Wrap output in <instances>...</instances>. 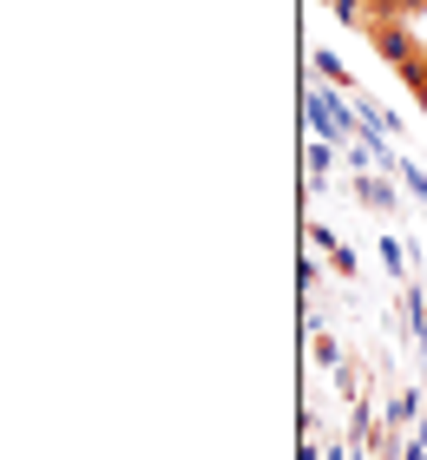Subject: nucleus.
I'll return each mask as SVG.
<instances>
[{
    "instance_id": "obj_11",
    "label": "nucleus",
    "mask_w": 427,
    "mask_h": 460,
    "mask_svg": "<svg viewBox=\"0 0 427 460\" xmlns=\"http://www.w3.org/2000/svg\"><path fill=\"white\" fill-rule=\"evenodd\" d=\"M401 178H408V191H414V198H427V172H414L408 158H401Z\"/></svg>"
},
{
    "instance_id": "obj_3",
    "label": "nucleus",
    "mask_w": 427,
    "mask_h": 460,
    "mask_svg": "<svg viewBox=\"0 0 427 460\" xmlns=\"http://www.w3.org/2000/svg\"><path fill=\"white\" fill-rule=\"evenodd\" d=\"M355 198L369 204L375 217H388V211H395V184L381 178V172H369V178H355Z\"/></svg>"
},
{
    "instance_id": "obj_10",
    "label": "nucleus",
    "mask_w": 427,
    "mask_h": 460,
    "mask_svg": "<svg viewBox=\"0 0 427 460\" xmlns=\"http://www.w3.org/2000/svg\"><path fill=\"white\" fill-rule=\"evenodd\" d=\"M381 263L401 277V263H408V250H401V237H381Z\"/></svg>"
},
{
    "instance_id": "obj_5",
    "label": "nucleus",
    "mask_w": 427,
    "mask_h": 460,
    "mask_svg": "<svg viewBox=\"0 0 427 460\" xmlns=\"http://www.w3.org/2000/svg\"><path fill=\"white\" fill-rule=\"evenodd\" d=\"M401 323H408V336L427 349V296H421V289H414V296L408 303H401Z\"/></svg>"
},
{
    "instance_id": "obj_1",
    "label": "nucleus",
    "mask_w": 427,
    "mask_h": 460,
    "mask_svg": "<svg viewBox=\"0 0 427 460\" xmlns=\"http://www.w3.org/2000/svg\"><path fill=\"white\" fill-rule=\"evenodd\" d=\"M349 93H335V86H309V99H303V112H309V132L323 138V145H349L355 138V112L342 106Z\"/></svg>"
},
{
    "instance_id": "obj_6",
    "label": "nucleus",
    "mask_w": 427,
    "mask_h": 460,
    "mask_svg": "<svg viewBox=\"0 0 427 460\" xmlns=\"http://www.w3.org/2000/svg\"><path fill=\"white\" fill-rule=\"evenodd\" d=\"M309 355H316L323 368H349V362H342V342L329 336V329H316V336H309Z\"/></svg>"
},
{
    "instance_id": "obj_8",
    "label": "nucleus",
    "mask_w": 427,
    "mask_h": 460,
    "mask_svg": "<svg viewBox=\"0 0 427 460\" xmlns=\"http://www.w3.org/2000/svg\"><path fill=\"white\" fill-rule=\"evenodd\" d=\"M329 164H335V145L316 138V145H309V184H323V178H329Z\"/></svg>"
},
{
    "instance_id": "obj_2",
    "label": "nucleus",
    "mask_w": 427,
    "mask_h": 460,
    "mask_svg": "<svg viewBox=\"0 0 427 460\" xmlns=\"http://www.w3.org/2000/svg\"><path fill=\"white\" fill-rule=\"evenodd\" d=\"M361 33H369V40H375V53H381V59H388V66H395V73H408V66H414V59L427 53V47H414V33H408V20H369V27H361Z\"/></svg>"
},
{
    "instance_id": "obj_4",
    "label": "nucleus",
    "mask_w": 427,
    "mask_h": 460,
    "mask_svg": "<svg viewBox=\"0 0 427 460\" xmlns=\"http://www.w3.org/2000/svg\"><path fill=\"white\" fill-rule=\"evenodd\" d=\"M414 414H421V402H414V388H395V394H388V408H381V428H408Z\"/></svg>"
},
{
    "instance_id": "obj_9",
    "label": "nucleus",
    "mask_w": 427,
    "mask_h": 460,
    "mask_svg": "<svg viewBox=\"0 0 427 460\" xmlns=\"http://www.w3.org/2000/svg\"><path fill=\"white\" fill-rule=\"evenodd\" d=\"M309 243H316V250H323V257H335V250H342V237H335V230H329V224H309Z\"/></svg>"
},
{
    "instance_id": "obj_7",
    "label": "nucleus",
    "mask_w": 427,
    "mask_h": 460,
    "mask_svg": "<svg viewBox=\"0 0 427 460\" xmlns=\"http://www.w3.org/2000/svg\"><path fill=\"white\" fill-rule=\"evenodd\" d=\"M309 59H316V79H323V86L349 93V73H342V59H335V53H309Z\"/></svg>"
}]
</instances>
